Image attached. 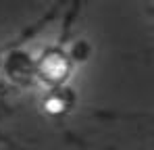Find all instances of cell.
Returning <instances> with one entry per match:
<instances>
[{
    "label": "cell",
    "instance_id": "6da1fadb",
    "mask_svg": "<svg viewBox=\"0 0 154 150\" xmlns=\"http://www.w3.org/2000/svg\"><path fill=\"white\" fill-rule=\"evenodd\" d=\"M63 108H65V102H63L60 98L52 96V98L46 100V111H48L50 115H58V113H63Z\"/></svg>",
    "mask_w": 154,
    "mask_h": 150
}]
</instances>
